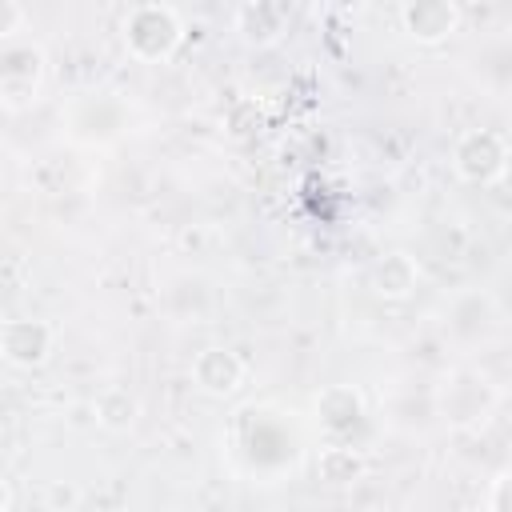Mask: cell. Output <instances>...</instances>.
<instances>
[{
  "label": "cell",
  "instance_id": "6da1fadb",
  "mask_svg": "<svg viewBox=\"0 0 512 512\" xmlns=\"http://www.w3.org/2000/svg\"><path fill=\"white\" fill-rule=\"evenodd\" d=\"M120 40H124V48H128L132 60H140V64H164V60L176 56V48L184 40V24H180V16L168 4L144 0V4H132L124 12Z\"/></svg>",
  "mask_w": 512,
  "mask_h": 512
},
{
  "label": "cell",
  "instance_id": "7a4b0ae2",
  "mask_svg": "<svg viewBox=\"0 0 512 512\" xmlns=\"http://www.w3.org/2000/svg\"><path fill=\"white\" fill-rule=\"evenodd\" d=\"M512 168V144L496 128H468L452 144V172L464 184H496Z\"/></svg>",
  "mask_w": 512,
  "mask_h": 512
},
{
  "label": "cell",
  "instance_id": "3957f363",
  "mask_svg": "<svg viewBox=\"0 0 512 512\" xmlns=\"http://www.w3.org/2000/svg\"><path fill=\"white\" fill-rule=\"evenodd\" d=\"M48 60L40 44H8L0 56V96L8 112H20L24 104L36 100L40 84H44Z\"/></svg>",
  "mask_w": 512,
  "mask_h": 512
},
{
  "label": "cell",
  "instance_id": "277c9868",
  "mask_svg": "<svg viewBox=\"0 0 512 512\" xmlns=\"http://www.w3.org/2000/svg\"><path fill=\"white\" fill-rule=\"evenodd\" d=\"M124 104L108 92H88V96H76L68 104V132L80 140V144H108L124 132Z\"/></svg>",
  "mask_w": 512,
  "mask_h": 512
},
{
  "label": "cell",
  "instance_id": "5b68a950",
  "mask_svg": "<svg viewBox=\"0 0 512 512\" xmlns=\"http://www.w3.org/2000/svg\"><path fill=\"white\" fill-rule=\"evenodd\" d=\"M56 348V332L48 320H36V316H16V320H4L0 328V356L12 364V368H40Z\"/></svg>",
  "mask_w": 512,
  "mask_h": 512
},
{
  "label": "cell",
  "instance_id": "8992f818",
  "mask_svg": "<svg viewBox=\"0 0 512 512\" xmlns=\"http://www.w3.org/2000/svg\"><path fill=\"white\" fill-rule=\"evenodd\" d=\"M244 376H248V364L240 360V352L224 348V344H208L192 356V384L204 392V396H236L244 388Z\"/></svg>",
  "mask_w": 512,
  "mask_h": 512
},
{
  "label": "cell",
  "instance_id": "52a82bcc",
  "mask_svg": "<svg viewBox=\"0 0 512 512\" xmlns=\"http://www.w3.org/2000/svg\"><path fill=\"white\" fill-rule=\"evenodd\" d=\"M400 28L416 44H444L460 28V4L456 0H404Z\"/></svg>",
  "mask_w": 512,
  "mask_h": 512
},
{
  "label": "cell",
  "instance_id": "ba28073f",
  "mask_svg": "<svg viewBox=\"0 0 512 512\" xmlns=\"http://www.w3.org/2000/svg\"><path fill=\"white\" fill-rule=\"evenodd\" d=\"M488 408H492V384L484 376L460 372V376L448 380V388H444V416L452 424H476V420H484Z\"/></svg>",
  "mask_w": 512,
  "mask_h": 512
},
{
  "label": "cell",
  "instance_id": "9c48e42d",
  "mask_svg": "<svg viewBox=\"0 0 512 512\" xmlns=\"http://www.w3.org/2000/svg\"><path fill=\"white\" fill-rule=\"evenodd\" d=\"M316 420L328 436H344L364 420V396L352 384H328L316 396Z\"/></svg>",
  "mask_w": 512,
  "mask_h": 512
},
{
  "label": "cell",
  "instance_id": "30bf717a",
  "mask_svg": "<svg viewBox=\"0 0 512 512\" xmlns=\"http://www.w3.org/2000/svg\"><path fill=\"white\" fill-rule=\"evenodd\" d=\"M420 280V268L408 252H388L372 264V292L384 300H408Z\"/></svg>",
  "mask_w": 512,
  "mask_h": 512
},
{
  "label": "cell",
  "instance_id": "8fae6325",
  "mask_svg": "<svg viewBox=\"0 0 512 512\" xmlns=\"http://www.w3.org/2000/svg\"><path fill=\"white\" fill-rule=\"evenodd\" d=\"M492 316H496V308H492L488 296H480V292H460V296L452 300L448 328H452L460 340H476V336L492 324Z\"/></svg>",
  "mask_w": 512,
  "mask_h": 512
},
{
  "label": "cell",
  "instance_id": "7c38bea8",
  "mask_svg": "<svg viewBox=\"0 0 512 512\" xmlns=\"http://www.w3.org/2000/svg\"><path fill=\"white\" fill-rule=\"evenodd\" d=\"M316 476L324 484H332V488H348V484H356L364 476V456L356 448H348V444H328L316 456Z\"/></svg>",
  "mask_w": 512,
  "mask_h": 512
},
{
  "label": "cell",
  "instance_id": "4fadbf2b",
  "mask_svg": "<svg viewBox=\"0 0 512 512\" xmlns=\"http://www.w3.org/2000/svg\"><path fill=\"white\" fill-rule=\"evenodd\" d=\"M136 416H140V404H136V396L128 392V388H104L100 396H96V424L100 428H108V432H128L132 424H136Z\"/></svg>",
  "mask_w": 512,
  "mask_h": 512
},
{
  "label": "cell",
  "instance_id": "5bb4252c",
  "mask_svg": "<svg viewBox=\"0 0 512 512\" xmlns=\"http://www.w3.org/2000/svg\"><path fill=\"white\" fill-rule=\"evenodd\" d=\"M240 32H244V40H252V44H272V40L280 36V16H276L264 0H256V4H248V8L240 12Z\"/></svg>",
  "mask_w": 512,
  "mask_h": 512
},
{
  "label": "cell",
  "instance_id": "9a60e30c",
  "mask_svg": "<svg viewBox=\"0 0 512 512\" xmlns=\"http://www.w3.org/2000/svg\"><path fill=\"white\" fill-rule=\"evenodd\" d=\"M484 508L488 512H512V468L496 472V480H492V488L484 496Z\"/></svg>",
  "mask_w": 512,
  "mask_h": 512
},
{
  "label": "cell",
  "instance_id": "2e32d148",
  "mask_svg": "<svg viewBox=\"0 0 512 512\" xmlns=\"http://www.w3.org/2000/svg\"><path fill=\"white\" fill-rule=\"evenodd\" d=\"M0 32H4L8 40L20 32V8H16V0H4V24H0Z\"/></svg>",
  "mask_w": 512,
  "mask_h": 512
},
{
  "label": "cell",
  "instance_id": "e0dca14e",
  "mask_svg": "<svg viewBox=\"0 0 512 512\" xmlns=\"http://www.w3.org/2000/svg\"><path fill=\"white\" fill-rule=\"evenodd\" d=\"M324 4H328L332 12H348V16H352V12H364V8H368V0H324Z\"/></svg>",
  "mask_w": 512,
  "mask_h": 512
},
{
  "label": "cell",
  "instance_id": "ac0fdd59",
  "mask_svg": "<svg viewBox=\"0 0 512 512\" xmlns=\"http://www.w3.org/2000/svg\"><path fill=\"white\" fill-rule=\"evenodd\" d=\"M0 512H12V480L0 484Z\"/></svg>",
  "mask_w": 512,
  "mask_h": 512
}]
</instances>
